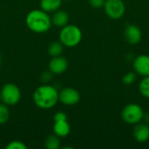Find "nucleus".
I'll list each match as a JSON object with an SVG mask.
<instances>
[{"label": "nucleus", "instance_id": "nucleus-1", "mask_svg": "<svg viewBox=\"0 0 149 149\" xmlns=\"http://www.w3.org/2000/svg\"><path fill=\"white\" fill-rule=\"evenodd\" d=\"M32 99L38 108L48 110L58 102V91L52 86L42 85L34 91Z\"/></svg>", "mask_w": 149, "mask_h": 149}, {"label": "nucleus", "instance_id": "nucleus-2", "mask_svg": "<svg viewBox=\"0 0 149 149\" xmlns=\"http://www.w3.org/2000/svg\"><path fill=\"white\" fill-rule=\"evenodd\" d=\"M25 24L28 29L35 33L47 32L52 25V19L48 12L42 9L31 10L26 15Z\"/></svg>", "mask_w": 149, "mask_h": 149}, {"label": "nucleus", "instance_id": "nucleus-3", "mask_svg": "<svg viewBox=\"0 0 149 149\" xmlns=\"http://www.w3.org/2000/svg\"><path fill=\"white\" fill-rule=\"evenodd\" d=\"M58 38L61 44L65 47H75L82 39V31L75 24H66L61 28Z\"/></svg>", "mask_w": 149, "mask_h": 149}, {"label": "nucleus", "instance_id": "nucleus-4", "mask_svg": "<svg viewBox=\"0 0 149 149\" xmlns=\"http://www.w3.org/2000/svg\"><path fill=\"white\" fill-rule=\"evenodd\" d=\"M1 101L9 106L17 105L21 100V91L14 83H7L3 86L0 91Z\"/></svg>", "mask_w": 149, "mask_h": 149}, {"label": "nucleus", "instance_id": "nucleus-5", "mask_svg": "<svg viewBox=\"0 0 149 149\" xmlns=\"http://www.w3.org/2000/svg\"><path fill=\"white\" fill-rule=\"evenodd\" d=\"M144 117V111L142 107L136 103L127 104L121 112L122 120L130 125H135L141 122Z\"/></svg>", "mask_w": 149, "mask_h": 149}, {"label": "nucleus", "instance_id": "nucleus-6", "mask_svg": "<svg viewBox=\"0 0 149 149\" xmlns=\"http://www.w3.org/2000/svg\"><path fill=\"white\" fill-rule=\"evenodd\" d=\"M103 7L107 16L113 20L120 19L126 12L123 0H106Z\"/></svg>", "mask_w": 149, "mask_h": 149}, {"label": "nucleus", "instance_id": "nucleus-7", "mask_svg": "<svg viewBox=\"0 0 149 149\" xmlns=\"http://www.w3.org/2000/svg\"><path fill=\"white\" fill-rule=\"evenodd\" d=\"M80 100L79 91L73 87H65L58 92V101L65 106L77 105Z\"/></svg>", "mask_w": 149, "mask_h": 149}, {"label": "nucleus", "instance_id": "nucleus-8", "mask_svg": "<svg viewBox=\"0 0 149 149\" xmlns=\"http://www.w3.org/2000/svg\"><path fill=\"white\" fill-rule=\"evenodd\" d=\"M49 71L52 74L59 75L64 73L67 68H68V61L67 59L63 56H57V57H52L51 60L48 64Z\"/></svg>", "mask_w": 149, "mask_h": 149}, {"label": "nucleus", "instance_id": "nucleus-9", "mask_svg": "<svg viewBox=\"0 0 149 149\" xmlns=\"http://www.w3.org/2000/svg\"><path fill=\"white\" fill-rule=\"evenodd\" d=\"M133 67L137 74L142 77L149 76V55L141 54L137 56L134 59Z\"/></svg>", "mask_w": 149, "mask_h": 149}, {"label": "nucleus", "instance_id": "nucleus-10", "mask_svg": "<svg viewBox=\"0 0 149 149\" xmlns=\"http://www.w3.org/2000/svg\"><path fill=\"white\" fill-rule=\"evenodd\" d=\"M124 37L129 45H135L141 42L142 32L139 26L135 24H127L124 31Z\"/></svg>", "mask_w": 149, "mask_h": 149}, {"label": "nucleus", "instance_id": "nucleus-11", "mask_svg": "<svg viewBox=\"0 0 149 149\" xmlns=\"http://www.w3.org/2000/svg\"><path fill=\"white\" fill-rule=\"evenodd\" d=\"M134 138L139 143H144L149 140V126L148 123L139 122L135 124L133 131Z\"/></svg>", "mask_w": 149, "mask_h": 149}, {"label": "nucleus", "instance_id": "nucleus-12", "mask_svg": "<svg viewBox=\"0 0 149 149\" xmlns=\"http://www.w3.org/2000/svg\"><path fill=\"white\" fill-rule=\"evenodd\" d=\"M52 131L53 134L58 136L59 138H65L69 135L71 132V126L67 120H56L53 122Z\"/></svg>", "mask_w": 149, "mask_h": 149}, {"label": "nucleus", "instance_id": "nucleus-13", "mask_svg": "<svg viewBox=\"0 0 149 149\" xmlns=\"http://www.w3.org/2000/svg\"><path fill=\"white\" fill-rule=\"evenodd\" d=\"M52 24L57 27H64L65 25L68 24L69 23V15L65 10H57L54 11V14L51 17Z\"/></svg>", "mask_w": 149, "mask_h": 149}, {"label": "nucleus", "instance_id": "nucleus-14", "mask_svg": "<svg viewBox=\"0 0 149 149\" xmlns=\"http://www.w3.org/2000/svg\"><path fill=\"white\" fill-rule=\"evenodd\" d=\"M63 0H40V7L43 10L50 13L58 10Z\"/></svg>", "mask_w": 149, "mask_h": 149}, {"label": "nucleus", "instance_id": "nucleus-15", "mask_svg": "<svg viewBox=\"0 0 149 149\" xmlns=\"http://www.w3.org/2000/svg\"><path fill=\"white\" fill-rule=\"evenodd\" d=\"M48 53L51 57L60 56L64 51V45L60 41H53L48 46Z\"/></svg>", "mask_w": 149, "mask_h": 149}, {"label": "nucleus", "instance_id": "nucleus-16", "mask_svg": "<svg viewBox=\"0 0 149 149\" xmlns=\"http://www.w3.org/2000/svg\"><path fill=\"white\" fill-rule=\"evenodd\" d=\"M45 147L46 149H58L60 148L59 137L54 134L49 135L45 141Z\"/></svg>", "mask_w": 149, "mask_h": 149}, {"label": "nucleus", "instance_id": "nucleus-17", "mask_svg": "<svg viewBox=\"0 0 149 149\" xmlns=\"http://www.w3.org/2000/svg\"><path fill=\"white\" fill-rule=\"evenodd\" d=\"M139 91L143 97L149 99V76L143 77L141 80L139 84Z\"/></svg>", "mask_w": 149, "mask_h": 149}, {"label": "nucleus", "instance_id": "nucleus-18", "mask_svg": "<svg viewBox=\"0 0 149 149\" xmlns=\"http://www.w3.org/2000/svg\"><path fill=\"white\" fill-rule=\"evenodd\" d=\"M10 110L8 106L3 104V102L0 103V125H3L8 122L10 119Z\"/></svg>", "mask_w": 149, "mask_h": 149}, {"label": "nucleus", "instance_id": "nucleus-19", "mask_svg": "<svg viewBox=\"0 0 149 149\" xmlns=\"http://www.w3.org/2000/svg\"><path fill=\"white\" fill-rule=\"evenodd\" d=\"M137 79V73L134 71V72H127L123 78H122V81L125 85L127 86H130L132 84H134L135 82Z\"/></svg>", "mask_w": 149, "mask_h": 149}, {"label": "nucleus", "instance_id": "nucleus-20", "mask_svg": "<svg viewBox=\"0 0 149 149\" xmlns=\"http://www.w3.org/2000/svg\"><path fill=\"white\" fill-rule=\"evenodd\" d=\"M6 149H27V146L20 141H12L9 142L6 147Z\"/></svg>", "mask_w": 149, "mask_h": 149}, {"label": "nucleus", "instance_id": "nucleus-21", "mask_svg": "<svg viewBox=\"0 0 149 149\" xmlns=\"http://www.w3.org/2000/svg\"><path fill=\"white\" fill-rule=\"evenodd\" d=\"M106 0H89V4L95 9H99L104 6Z\"/></svg>", "mask_w": 149, "mask_h": 149}, {"label": "nucleus", "instance_id": "nucleus-22", "mask_svg": "<svg viewBox=\"0 0 149 149\" xmlns=\"http://www.w3.org/2000/svg\"><path fill=\"white\" fill-rule=\"evenodd\" d=\"M67 120V116L65 114V113L62 112V111H59V112H57L54 116H53V121H56V120Z\"/></svg>", "mask_w": 149, "mask_h": 149}, {"label": "nucleus", "instance_id": "nucleus-23", "mask_svg": "<svg viewBox=\"0 0 149 149\" xmlns=\"http://www.w3.org/2000/svg\"><path fill=\"white\" fill-rule=\"evenodd\" d=\"M143 120H146V122L149 124V111L147 113H144V117H143Z\"/></svg>", "mask_w": 149, "mask_h": 149}, {"label": "nucleus", "instance_id": "nucleus-24", "mask_svg": "<svg viewBox=\"0 0 149 149\" xmlns=\"http://www.w3.org/2000/svg\"><path fill=\"white\" fill-rule=\"evenodd\" d=\"M0 63H1V55H0Z\"/></svg>", "mask_w": 149, "mask_h": 149}, {"label": "nucleus", "instance_id": "nucleus-25", "mask_svg": "<svg viewBox=\"0 0 149 149\" xmlns=\"http://www.w3.org/2000/svg\"><path fill=\"white\" fill-rule=\"evenodd\" d=\"M0 101H1V96H0Z\"/></svg>", "mask_w": 149, "mask_h": 149}, {"label": "nucleus", "instance_id": "nucleus-26", "mask_svg": "<svg viewBox=\"0 0 149 149\" xmlns=\"http://www.w3.org/2000/svg\"><path fill=\"white\" fill-rule=\"evenodd\" d=\"M65 1H70V0H65Z\"/></svg>", "mask_w": 149, "mask_h": 149}]
</instances>
